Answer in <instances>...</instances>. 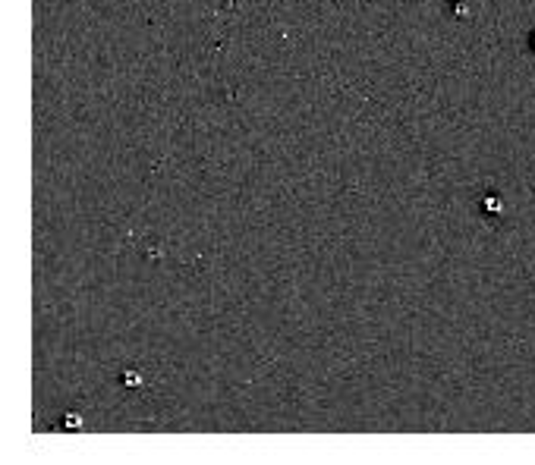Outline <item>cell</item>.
Listing matches in <instances>:
<instances>
[{
    "label": "cell",
    "mask_w": 535,
    "mask_h": 465,
    "mask_svg": "<svg viewBox=\"0 0 535 465\" xmlns=\"http://www.w3.org/2000/svg\"><path fill=\"white\" fill-rule=\"evenodd\" d=\"M123 384H126L129 390H133V387H142V374L136 371V368H126V371H123Z\"/></svg>",
    "instance_id": "cell-1"
},
{
    "label": "cell",
    "mask_w": 535,
    "mask_h": 465,
    "mask_svg": "<svg viewBox=\"0 0 535 465\" xmlns=\"http://www.w3.org/2000/svg\"><path fill=\"white\" fill-rule=\"evenodd\" d=\"M63 427H66V431H79V427H82V415L79 412H66L63 415Z\"/></svg>",
    "instance_id": "cell-2"
}]
</instances>
